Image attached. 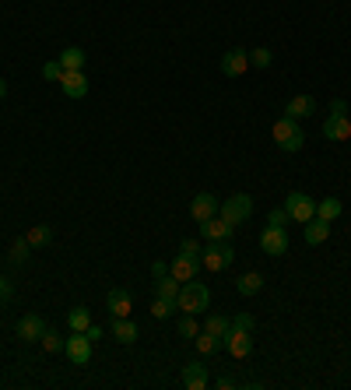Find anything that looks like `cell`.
<instances>
[{"instance_id":"cell-1","label":"cell","mask_w":351,"mask_h":390,"mask_svg":"<svg viewBox=\"0 0 351 390\" xmlns=\"http://www.w3.org/2000/svg\"><path fill=\"white\" fill-rule=\"evenodd\" d=\"M270 137H274V144H277L281 151H288V155L302 151V144H306V134H302L299 120H292V116H281V120L270 127Z\"/></svg>"},{"instance_id":"cell-2","label":"cell","mask_w":351,"mask_h":390,"mask_svg":"<svg viewBox=\"0 0 351 390\" xmlns=\"http://www.w3.org/2000/svg\"><path fill=\"white\" fill-rule=\"evenodd\" d=\"M232 260H236V250H232V243H229V239H211V243H204V253H200L204 271L221 275L225 268H232Z\"/></svg>"},{"instance_id":"cell-3","label":"cell","mask_w":351,"mask_h":390,"mask_svg":"<svg viewBox=\"0 0 351 390\" xmlns=\"http://www.w3.org/2000/svg\"><path fill=\"white\" fill-rule=\"evenodd\" d=\"M176 306L183 309V313H190V316H197V313H204L207 306H211V292H207V285L204 282H183L179 285V299H176Z\"/></svg>"},{"instance_id":"cell-4","label":"cell","mask_w":351,"mask_h":390,"mask_svg":"<svg viewBox=\"0 0 351 390\" xmlns=\"http://www.w3.org/2000/svg\"><path fill=\"white\" fill-rule=\"evenodd\" d=\"M218 214H221V218L236 229V225H243V222L253 214V197H250V194H232L225 204H218Z\"/></svg>"},{"instance_id":"cell-5","label":"cell","mask_w":351,"mask_h":390,"mask_svg":"<svg viewBox=\"0 0 351 390\" xmlns=\"http://www.w3.org/2000/svg\"><path fill=\"white\" fill-rule=\"evenodd\" d=\"M284 211H288V218H295V222H313L316 218V200L309 194H302V190H292V194L284 197Z\"/></svg>"},{"instance_id":"cell-6","label":"cell","mask_w":351,"mask_h":390,"mask_svg":"<svg viewBox=\"0 0 351 390\" xmlns=\"http://www.w3.org/2000/svg\"><path fill=\"white\" fill-rule=\"evenodd\" d=\"M221 348H229L232 359H246L253 352V331H239V327H229L225 338H221Z\"/></svg>"},{"instance_id":"cell-7","label":"cell","mask_w":351,"mask_h":390,"mask_svg":"<svg viewBox=\"0 0 351 390\" xmlns=\"http://www.w3.org/2000/svg\"><path fill=\"white\" fill-rule=\"evenodd\" d=\"M91 338H88L85 331H74L71 338H67V345H64V355L74 362V366H88L91 362Z\"/></svg>"},{"instance_id":"cell-8","label":"cell","mask_w":351,"mask_h":390,"mask_svg":"<svg viewBox=\"0 0 351 390\" xmlns=\"http://www.w3.org/2000/svg\"><path fill=\"white\" fill-rule=\"evenodd\" d=\"M260 250L267 257H284L288 253V232L277 229V225H267L260 232Z\"/></svg>"},{"instance_id":"cell-9","label":"cell","mask_w":351,"mask_h":390,"mask_svg":"<svg viewBox=\"0 0 351 390\" xmlns=\"http://www.w3.org/2000/svg\"><path fill=\"white\" fill-rule=\"evenodd\" d=\"M246 71H250V53L239 50V46H232V50L221 57V74H225V78H243Z\"/></svg>"},{"instance_id":"cell-10","label":"cell","mask_w":351,"mask_h":390,"mask_svg":"<svg viewBox=\"0 0 351 390\" xmlns=\"http://www.w3.org/2000/svg\"><path fill=\"white\" fill-rule=\"evenodd\" d=\"M14 334H18V341H42V334H46V320L39 316V313H28V316H21L18 320V327H14Z\"/></svg>"},{"instance_id":"cell-11","label":"cell","mask_w":351,"mask_h":390,"mask_svg":"<svg viewBox=\"0 0 351 390\" xmlns=\"http://www.w3.org/2000/svg\"><path fill=\"white\" fill-rule=\"evenodd\" d=\"M207 384H211V373H207V366H204V355L183 366V387L186 390H204Z\"/></svg>"},{"instance_id":"cell-12","label":"cell","mask_w":351,"mask_h":390,"mask_svg":"<svg viewBox=\"0 0 351 390\" xmlns=\"http://www.w3.org/2000/svg\"><path fill=\"white\" fill-rule=\"evenodd\" d=\"M57 85L64 88V96H67V98H85V96H88V85H91V81H88L85 71H64Z\"/></svg>"},{"instance_id":"cell-13","label":"cell","mask_w":351,"mask_h":390,"mask_svg":"<svg viewBox=\"0 0 351 390\" xmlns=\"http://www.w3.org/2000/svg\"><path fill=\"white\" fill-rule=\"evenodd\" d=\"M323 137H327V141H348V137H351L348 113H330V116H327V123H323Z\"/></svg>"},{"instance_id":"cell-14","label":"cell","mask_w":351,"mask_h":390,"mask_svg":"<svg viewBox=\"0 0 351 390\" xmlns=\"http://www.w3.org/2000/svg\"><path fill=\"white\" fill-rule=\"evenodd\" d=\"M218 214V200L214 194H197L193 197V204H190V218L197 222V225H204L207 218H214Z\"/></svg>"},{"instance_id":"cell-15","label":"cell","mask_w":351,"mask_h":390,"mask_svg":"<svg viewBox=\"0 0 351 390\" xmlns=\"http://www.w3.org/2000/svg\"><path fill=\"white\" fill-rule=\"evenodd\" d=\"M200 260H193V257H183V253H176V260L169 264V275H173L176 282H193L197 275H200Z\"/></svg>"},{"instance_id":"cell-16","label":"cell","mask_w":351,"mask_h":390,"mask_svg":"<svg viewBox=\"0 0 351 390\" xmlns=\"http://www.w3.org/2000/svg\"><path fill=\"white\" fill-rule=\"evenodd\" d=\"M105 306H109L113 316H130V309H134V295H130V289H109Z\"/></svg>"},{"instance_id":"cell-17","label":"cell","mask_w":351,"mask_h":390,"mask_svg":"<svg viewBox=\"0 0 351 390\" xmlns=\"http://www.w3.org/2000/svg\"><path fill=\"white\" fill-rule=\"evenodd\" d=\"M313 113H316V98L313 96H295L288 98V105H284V116H292V120H306Z\"/></svg>"},{"instance_id":"cell-18","label":"cell","mask_w":351,"mask_h":390,"mask_svg":"<svg viewBox=\"0 0 351 390\" xmlns=\"http://www.w3.org/2000/svg\"><path fill=\"white\" fill-rule=\"evenodd\" d=\"M113 338L120 345H134L137 341V323L130 316H113Z\"/></svg>"},{"instance_id":"cell-19","label":"cell","mask_w":351,"mask_h":390,"mask_svg":"<svg viewBox=\"0 0 351 390\" xmlns=\"http://www.w3.org/2000/svg\"><path fill=\"white\" fill-rule=\"evenodd\" d=\"M200 232H204L207 243H211V239H229V236H232V225H229L221 214H214V218H207V222L200 225Z\"/></svg>"},{"instance_id":"cell-20","label":"cell","mask_w":351,"mask_h":390,"mask_svg":"<svg viewBox=\"0 0 351 390\" xmlns=\"http://www.w3.org/2000/svg\"><path fill=\"white\" fill-rule=\"evenodd\" d=\"M57 60H60V67H64V71H85L88 53L81 50V46H67V50H64Z\"/></svg>"},{"instance_id":"cell-21","label":"cell","mask_w":351,"mask_h":390,"mask_svg":"<svg viewBox=\"0 0 351 390\" xmlns=\"http://www.w3.org/2000/svg\"><path fill=\"white\" fill-rule=\"evenodd\" d=\"M330 225H334V222H323V218H313V222H306V243H309V246H320V243H327V236H330Z\"/></svg>"},{"instance_id":"cell-22","label":"cell","mask_w":351,"mask_h":390,"mask_svg":"<svg viewBox=\"0 0 351 390\" xmlns=\"http://www.w3.org/2000/svg\"><path fill=\"white\" fill-rule=\"evenodd\" d=\"M341 211H345V204H341L338 197H323V200H316V218H323V222H338Z\"/></svg>"},{"instance_id":"cell-23","label":"cell","mask_w":351,"mask_h":390,"mask_svg":"<svg viewBox=\"0 0 351 390\" xmlns=\"http://www.w3.org/2000/svg\"><path fill=\"white\" fill-rule=\"evenodd\" d=\"M193 345H197V352H200L204 359H211V355L221 348V338H218V334H211V331H200V334L193 338Z\"/></svg>"},{"instance_id":"cell-24","label":"cell","mask_w":351,"mask_h":390,"mask_svg":"<svg viewBox=\"0 0 351 390\" xmlns=\"http://www.w3.org/2000/svg\"><path fill=\"white\" fill-rule=\"evenodd\" d=\"M25 239L32 243V250H42V246L53 243V229H50V225H32V229L25 232Z\"/></svg>"},{"instance_id":"cell-25","label":"cell","mask_w":351,"mask_h":390,"mask_svg":"<svg viewBox=\"0 0 351 390\" xmlns=\"http://www.w3.org/2000/svg\"><path fill=\"white\" fill-rule=\"evenodd\" d=\"M236 289H239L243 295H257L263 289V275H257V271H246V275L236 282Z\"/></svg>"},{"instance_id":"cell-26","label":"cell","mask_w":351,"mask_h":390,"mask_svg":"<svg viewBox=\"0 0 351 390\" xmlns=\"http://www.w3.org/2000/svg\"><path fill=\"white\" fill-rule=\"evenodd\" d=\"M179 285H183V282H176L173 275H166V278H159V282H155V295H162V299L176 302V299H179Z\"/></svg>"},{"instance_id":"cell-27","label":"cell","mask_w":351,"mask_h":390,"mask_svg":"<svg viewBox=\"0 0 351 390\" xmlns=\"http://www.w3.org/2000/svg\"><path fill=\"white\" fill-rule=\"evenodd\" d=\"M64 345H67V338H64L60 331L46 327V334H42V348H46L50 355H60V352H64Z\"/></svg>"},{"instance_id":"cell-28","label":"cell","mask_w":351,"mask_h":390,"mask_svg":"<svg viewBox=\"0 0 351 390\" xmlns=\"http://www.w3.org/2000/svg\"><path fill=\"white\" fill-rule=\"evenodd\" d=\"M67 327H71V331H88V327H91V313H88L85 306H74V309L67 313Z\"/></svg>"},{"instance_id":"cell-29","label":"cell","mask_w":351,"mask_h":390,"mask_svg":"<svg viewBox=\"0 0 351 390\" xmlns=\"http://www.w3.org/2000/svg\"><path fill=\"white\" fill-rule=\"evenodd\" d=\"M28 257H32V243H28L25 236H21V239H14V246H11L7 260H11V264H25Z\"/></svg>"},{"instance_id":"cell-30","label":"cell","mask_w":351,"mask_h":390,"mask_svg":"<svg viewBox=\"0 0 351 390\" xmlns=\"http://www.w3.org/2000/svg\"><path fill=\"white\" fill-rule=\"evenodd\" d=\"M232 327V320L229 316H221V313H211V316H204V331H211V334H218V338H225V331Z\"/></svg>"},{"instance_id":"cell-31","label":"cell","mask_w":351,"mask_h":390,"mask_svg":"<svg viewBox=\"0 0 351 390\" xmlns=\"http://www.w3.org/2000/svg\"><path fill=\"white\" fill-rule=\"evenodd\" d=\"M176 331H179V338H186V341H193V338L200 334V327H197V316H190V313H183V316H179V323H176Z\"/></svg>"},{"instance_id":"cell-32","label":"cell","mask_w":351,"mask_h":390,"mask_svg":"<svg viewBox=\"0 0 351 390\" xmlns=\"http://www.w3.org/2000/svg\"><path fill=\"white\" fill-rule=\"evenodd\" d=\"M176 302L169 299H162V295H155V302H151V316H159V320H166V316H173Z\"/></svg>"},{"instance_id":"cell-33","label":"cell","mask_w":351,"mask_h":390,"mask_svg":"<svg viewBox=\"0 0 351 390\" xmlns=\"http://www.w3.org/2000/svg\"><path fill=\"white\" fill-rule=\"evenodd\" d=\"M270 64H274V53H270V50H263V46H257V50H253V53H250V67H270Z\"/></svg>"},{"instance_id":"cell-34","label":"cell","mask_w":351,"mask_h":390,"mask_svg":"<svg viewBox=\"0 0 351 390\" xmlns=\"http://www.w3.org/2000/svg\"><path fill=\"white\" fill-rule=\"evenodd\" d=\"M179 253H183V257H193V260H200V253H204V243H200V239H183V243H179Z\"/></svg>"},{"instance_id":"cell-35","label":"cell","mask_w":351,"mask_h":390,"mask_svg":"<svg viewBox=\"0 0 351 390\" xmlns=\"http://www.w3.org/2000/svg\"><path fill=\"white\" fill-rule=\"evenodd\" d=\"M60 74H64V67H60V60H50V64L42 67V78H46V81H60Z\"/></svg>"},{"instance_id":"cell-36","label":"cell","mask_w":351,"mask_h":390,"mask_svg":"<svg viewBox=\"0 0 351 390\" xmlns=\"http://www.w3.org/2000/svg\"><path fill=\"white\" fill-rule=\"evenodd\" d=\"M232 327H239V331H253L257 320H253L250 313H236V316H232Z\"/></svg>"},{"instance_id":"cell-37","label":"cell","mask_w":351,"mask_h":390,"mask_svg":"<svg viewBox=\"0 0 351 390\" xmlns=\"http://www.w3.org/2000/svg\"><path fill=\"white\" fill-rule=\"evenodd\" d=\"M284 222H288V211H284V207H274V211L267 214V225H277V229H284Z\"/></svg>"},{"instance_id":"cell-38","label":"cell","mask_w":351,"mask_h":390,"mask_svg":"<svg viewBox=\"0 0 351 390\" xmlns=\"http://www.w3.org/2000/svg\"><path fill=\"white\" fill-rule=\"evenodd\" d=\"M11 295H14V285L0 275V302H11Z\"/></svg>"},{"instance_id":"cell-39","label":"cell","mask_w":351,"mask_h":390,"mask_svg":"<svg viewBox=\"0 0 351 390\" xmlns=\"http://www.w3.org/2000/svg\"><path fill=\"white\" fill-rule=\"evenodd\" d=\"M151 275H155V278H166V275H169V268H166L162 260H155V264H151Z\"/></svg>"},{"instance_id":"cell-40","label":"cell","mask_w":351,"mask_h":390,"mask_svg":"<svg viewBox=\"0 0 351 390\" xmlns=\"http://www.w3.org/2000/svg\"><path fill=\"white\" fill-rule=\"evenodd\" d=\"M218 387H221V390H232V387H236V377H221V380H218Z\"/></svg>"},{"instance_id":"cell-41","label":"cell","mask_w":351,"mask_h":390,"mask_svg":"<svg viewBox=\"0 0 351 390\" xmlns=\"http://www.w3.org/2000/svg\"><path fill=\"white\" fill-rule=\"evenodd\" d=\"M330 113H348V105H345L341 98H334V102H330Z\"/></svg>"},{"instance_id":"cell-42","label":"cell","mask_w":351,"mask_h":390,"mask_svg":"<svg viewBox=\"0 0 351 390\" xmlns=\"http://www.w3.org/2000/svg\"><path fill=\"white\" fill-rule=\"evenodd\" d=\"M85 334L91 338V341H98V338H102V327H95V323H91V327H88Z\"/></svg>"},{"instance_id":"cell-43","label":"cell","mask_w":351,"mask_h":390,"mask_svg":"<svg viewBox=\"0 0 351 390\" xmlns=\"http://www.w3.org/2000/svg\"><path fill=\"white\" fill-rule=\"evenodd\" d=\"M7 96V81H4V78H0V98Z\"/></svg>"}]
</instances>
